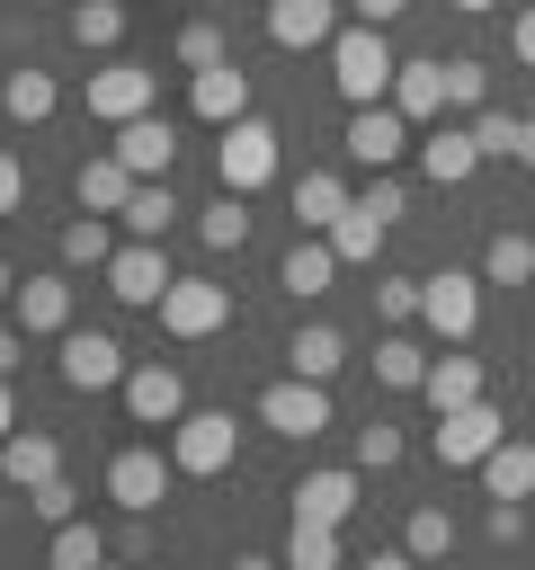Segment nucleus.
<instances>
[{
    "instance_id": "20",
    "label": "nucleus",
    "mask_w": 535,
    "mask_h": 570,
    "mask_svg": "<svg viewBox=\"0 0 535 570\" xmlns=\"http://www.w3.org/2000/svg\"><path fill=\"white\" fill-rule=\"evenodd\" d=\"M54 472H62V445H54L45 428H9V436H0V481H9L18 499H27L36 481H54Z\"/></svg>"
},
{
    "instance_id": "16",
    "label": "nucleus",
    "mask_w": 535,
    "mask_h": 570,
    "mask_svg": "<svg viewBox=\"0 0 535 570\" xmlns=\"http://www.w3.org/2000/svg\"><path fill=\"white\" fill-rule=\"evenodd\" d=\"M357 490H366V472H357V463H330V472H303L285 499H294V517H330V525H348V517H357Z\"/></svg>"
},
{
    "instance_id": "29",
    "label": "nucleus",
    "mask_w": 535,
    "mask_h": 570,
    "mask_svg": "<svg viewBox=\"0 0 535 570\" xmlns=\"http://www.w3.org/2000/svg\"><path fill=\"white\" fill-rule=\"evenodd\" d=\"M178 214H187V205L169 196V178H134V196H125V214H116V223H125L134 240H160Z\"/></svg>"
},
{
    "instance_id": "39",
    "label": "nucleus",
    "mask_w": 535,
    "mask_h": 570,
    "mask_svg": "<svg viewBox=\"0 0 535 570\" xmlns=\"http://www.w3.org/2000/svg\"><path fill=\"white\" fill-rule=\"evenodd\" d=\"M401 552H410V561H446V552H455V517H446V508H410Z\"/></svg>"
},
{
    "instance_id": "11",
    "label": "nucleus",
    "mask_w": 535,
    "mask_h": 570,
    "mask_svg": "<svg viewBox=\"0 0 535 570\" xmlns=\"http://www.w3.org/2000/svg\"><path fill=\"white\" fill-rule=\"evenodd\" d=\"M98 276H107V294L134 303V312H152V303L169 294V258H160V240H134V232L116 240V258H107Z\"/></svg>"
},
{
    "instance_id": "38",
    "label": "nucleus",
    "mask_w": 535,
    "mask_h": 570,
    "mask_svg": "<svg viewBox=\"0 0 535 570\" xmlns=\"http://www.w3.org/2000/svg\"><path fill=\"white\" fill-rule=\"evenodd\" d=\"M45 552H54V570H98V561H107V552H116V543H107V534H98V525H89V517H62V525H54V543H45Z\"/></svg>"
},
{
    "instance_id": "6",
    "label": "nucleus",
    "mask_w": 535,
    "mask_h": 570,
    "mask_svg": "<svg viewBox=\"0 0 535 570\" xmlns=\"http://www.w3.org/2000/svg\"><path fill=\"white\" fill-rule=\"evenodd\" d=\"M419 321H428L446 347H464V338L481 330V276H464V267H437V276H419Z\"/></svg>"
},
{
    "instance_id": "48",
    "label": "nucleus",
    "mask_w": 535,
    "mask_h": 570,
    "mask_svg": "<svg viewBox=\"0 0 535 570\" xmlns=\"http://www.w3.org/2000/svg\"><path fill=\"white\" fill-rule=\"evenodd\" d=\"M508 45H517V62H526V71H535V0H526V9H517V27H508Z\"/></svg>"
},
{
    "instance_id": "7",
    "label": "nucleus",
    "mask_w": 535,
    "mask_h": 570,
    "mask_svg": "<svg viewBox=\"0 0 535 570\" xmlns=\"http://www.w3.org/2000/svg\"><path fill=\"white\" fill-rule=\"evenodd\" d=\"M259 428H268V436H294V445H312V436L330 428V383H312V374L268 383V392H259Z\"/></svg>"
},
{
    "instance_id": "10",
    "label": "nucleus",
    "mask_w": 535,
    "mask_h": 570,
    "mask_svg": "<svg viewBox=\"0 0 535 570\" xmlns=\"http://www.w3.org/2000/svg\"><path fill=\"white\" fill-rule=\"evenodd\" d=\"M169 481H178V463H169L160 445H125V454L107 463V499H116L125 517H152V508L169 499Z\"/></svg>"
},
{
    "instance_id": "33",
    "label": "nucleus",
    "mask_w": 535,
    "mask_h": 570,
    "mask_svg": "<svg viewBox=\"0 0 535 570\" xmlns=\"http://www.w3.org/2000/svg\"><path fill=\"white\" fill-rule=\"evenodd\" d=\"M481 285H535V240L526 232H490L481 240Z\"/></svg>"
},
{
    "instance_id": "19",
    "label": "nucleus",
    "mask_w": 535,
    "mask_h": 570,
    "mask_svg": "<svg viewBox=\"0 0 535 570\" xmlns=\"http://www.w3.org/2000/svg\"><path fill=\"white\" fill-rule=\"evenodd\" d=\"M330 276H339V249H330V232H294V249L276 258V285H285L294 303H312V294H330Z\"/></svg>"
},
{
    "instance_id": "14",
    "label": "nucleus",
    "mask_w": 535,
    "mask_h": 570,
    "mask_svg": "<svg viewBox=\"0 0 535 570\" xmlns=\"http://www.w3.org/2000/svg\"><path fill=\"white\" fill-rule=\"evenodd\" d=\"M152 98H160V80H152L143 62H107V71H89V116H98V125L152 116Z\"/></svg>"
},
{
    "instance_id": "13",
    "label": "nucleus",
    "mask_w": 535,
    "mask_h": 570,
    "mask_svg": "<svg viewBox=\"0 0 535 570\" xmlns=\"http://www.w3.org/2000/svg\"><path fill=\"white\" fill-rule=\"evenodd\" d=\"M339 27H348L339 0H268V45L276 53H321Z\"/></svg>"
},
{
    "instance_id": "1",
    "label": "nucleus",
    "mask_w": 535,
    "mask_h": 570,
    "mask_svg": "<svg viewBox=\"0 0 535 570\" xmlns=\"http://www.w3.org/2000/svg\"><path fill=\"white\" fill-rule=\"evenodd\" d=\"M330 80H339V98L348 107H374V98H392V71H401V53L383 45V27H366V18H348L330 45Z\"/></svg>"
},
{
    "instance_id": "8",
    "label": "nucleus",
    "mask_w": 535,
    "mask_h": 570,
    "mask_svg": "<svg viewBox=\"0 0 535 570\" xmlns=\"http://www.w3.org/2000/svg\"><path fill=\"white\" fill-rule=\"evenodd\" d=\"M152 312H160L169 338H214V330L232 321V285H214V276H169V294H160Z\"/></svg>"
},
{
    "instance_id": "3",
    "label": "nucleus",
    "mask_w": 535,
    "mask_h": 570,
    "mask_svg": "<svg viewBox=\"0 0 535 570\" xmlns=\"http://www.w3.org/2000/svg\"><path fill=\"white\" fill-rule=\"evenodd\" d=\"M276 160H285V151H276V125H268V116H232L223 142H214V178L241 187V196H259V187L276 178Z\"/></svg>"
},
{
    "instance_id": "45",
    "label": "nucleus",
    "mask_w": 535,
    "mask_h": 570,
    "mask_svg": "<svg viewBox=\"0 0 535 570\" xmlns=\"http://www.w3.org/2000/svg\"><path fill=\"white\" fill-rule=\"evenodd\" d=\"M481 534H490V543H517V534H526V499H490Z\"/></svg>"
},
{
    "instance_id": "30",
    "label": "nucleus",
    "mask_w": 535,
    "mask_h": 570,
    "mask_svg": "<svg viewBox=\"0 0 535 570\" xmlns=\"http://www.w3.org/2000/svg\"><path fill=\"white\" fill-rule=\"evenodd\" d=\"M383 232H392V223H383L366 196H348V214L330 223V249H339V267H366V258L383 249Z\"/></svg>"
},
{
    "instance_id": "22",
    "label": "nucleus",
    "mask_w": 535,
    "mask_h": 570,
    "mask_svg": "<svg viewBox=\"0 0 535 570\" xmlns=\"http://www.w3.org/2000/svg\"><path fill=\"white\" fill-rule=\"evenodd\" d=\"M125 196H134V169H125L116 151H89V160L71 169V205H80V214H125Z\"/></svg>"
},
{
    "instance_id": "52",
    "label": "nucleus",
    "mask_w": 535,
    "mask_h": 570,
    "mask_svg": "<svg viewBox=\"0 0 535 570\" xmlns=\"http://www.w3.org/2000/svg\"><path fill=\"white\" fill-rule=\"evenodd\" d=\"M0 303H18V267L9 258H0Z\"/></svg>"
},
{
    "instance_id": "43",
    "label": "nucleus",
    "mask_w": 535,
    "mask_h": 570,
    "mask_svg": "<svg viewBox=\"0 0 535 570\" xmlns=\"http://www.w3.org/2000/svg\"><path fill=\"white\" fill-rule=\"evenodd\" d=\"M392 463H401V428H383V419L357 428V472H392Z\"/></svg>"
},
{
    "instance_id": "49",
    "label": "nucleus",
    "mask_w": 535,
    "mask_h": 570,
    "mask_svg": "<svg viewBox=\"0 0 535 570\" xmlns=\"http://www.w3.org/2000/svg\"><path fill=\"white\" fill-rule=\"evenodd\" d=\"M517 160L535 169V116H517Z\"/></svg>"
},
{
    "instance_id": "36",
    "label": "nucleus",
    "mask_w": 535,
    "mask_h": 570,
    "mask_svg": "<svg viewBox=\"0 0 535 570\" xmlns=\"http://www.w3.org/2000/svg\"><path fill=\"white\" fill-rule=\"evenodd\" d=\"M196 240H205V249H241V240H250V205H241V187H223L214 205H196Z\"/></svg>"
},
{
    "instance_id": "31",
    "label": "nucleus",
    "mask_w": 535,
    "mask_h": 570,
    "mask_svg": "<svg viewBox=\"0 0 535 570\" xmlns=\"http://www.w3.org/2000/svg\"><path fill=\"white\" fill-rule=\"evenodd\" d=\"M419 374H428V347H419L410 330H383V338H374V383H392V392H419Z\"/></svg>"
},
{
    "instance_id": "26",
    "label": "nucleus",
    "mask_w": 535,
    "mask_h": 570,
    "mask_svg": "<svg viewBox=\"0 0 535 570\" xmlns=\"http://www.w3.org/2000/svg\"><path fill=\"white\" fill-rule=\"evenodd\" d=\"M348 365V338L330 330V321H303L294 338H285V374H312V383H330Z\"/></svg>"
},
{
    "instance_id": "15",
    "label": "nucleus",
    "mask_w": 535,
    "mask_h": 570,
    "mask_svg": "<svg viewBox=\"0 0 535 570\" xmlns=\"http://www.w3.org/2000/svg\"><path fill=\"white\" fill-rule=\"evenodd\" d=\"M18 330H27V338H62V330H71V276H62V267L18 276Z\"/></svg>"
},
{
    "instance_id": "40",
    "label": "nucleus",
    "mask_w": 535,
    "mask_h": 570,
    "mask_svg": "<svg viewBox=\"0 0 535 570\" xmlns=\"http://www.w3.org/2000/svg\"><path fill=\"white\" fill-rule=\"evenodd\" d=\"M473 142H481V160H517V116L508 107H473Z\"/></svg>"
},
{
    "instance_id": "9",
    "label": "nucleus",
    "mask_w": 535,
    "mask_h": 570,
    "mask_svg": "<svg viewBox=\"0 0 535 570\" xmlns=\"http://www.w3.org/2000/svg\"><path fill=\"white\" fill-rule=\"evenodd\" d=\"M116 392H125V419L134 428H178V410H187V374L160 365V356H134Z\"/></svg>"
},
{
    "instance_id": "5",
    "label": "nucleus",
    "mask_w": 535,
    "mask_h": 570,
    "mask_svg": "<svg viewBox=\"0 0 535 570\" xmlns=\"http://www.w3.org/2000/svg\"><path fill=\"white\" fill-rule=\"evenodd\" d=\"M232 454H241V428H232V410H178V428H169V463H178L187 481H214Z\"/></svg>"
},
{
    "instance_id": "18",
    "label": "nucleus",
    "mask_w": 535,
    "mask_h": 570,
    "mask_svg": "<svg viewBox=\"0 0 535 570\" xmlns=\"http://www.w3.org/2000/svg\"><path fill=\"white\" fill-rule=\"evenodd\" d=\"M419 169H428L437 187H464V178L481 169V142H473V125H446V116H437V125L419 134Z\"/></svg>"
},
{
    "instance_id": "2",
    "label": "nucleus",
    "mask_w": 535,
    "mask_h": 570,
    "mask_svg": "<svg viewBox=\"0 0 535 570\" xmlns=\"http://www.w3.org/2000/svg\"><path fill=\"white\" fill-rule=\"evenodd\" d=\"M125 365H134V356H125L116 330H80V321H71V330L54 338V374H62V392H116Z\"/></svg>"
},
{
    "instance_id": "12",
    "label": "nucleus",
    "mask_w": 535,
    "mask_h": 570,
    "mask_svg": "<svg viewBox=\"0 0 535 570\" xmlns=\"http://www.w3.org/2000/svg\"><path fill=\"white\" fill-rule=\"evenodd\" d=\"M410 151V116L392 107V98H374V107H348V160H366V169H392Z\"/></svg>"
},
{
    "instance_id": "46",
    "label": "nucleus",
    "mask_w": 535,
    "mask_h": 570,
    "mask_svg": "<svg viewBox=\"0 0 535 570\" xmlns=\"http://www.w3.org/2000/svg\"><path fill=\"white\" fill-rule=\"evenodd\" d=\"M27 205V169H18V151H0V214H18Z\"/></svg>"
},
{
    "instance_id": "17",
    "label": "nucleus",
    "mask_w": 535,
    "mask_h": 570,
    "mask_svg": "<svg viewBox=\"0 0 535 570\" xmlns=\"http://www.w3.org/2000/svg\"><path fill=\"white\" fill-rule=\"evenodd\" d=\"M187 107H196V116H205V125L223 134L232 116H250V71H241V62H214V71H187Z\"/></svg>"
},
{
    "instance_id": "24",
    "label": "nucleus",
    "mask_w": 535,
    "mask_h": 570,
    "mask_svg": "<svg viewBox=\"0 0 535 570\" xmlns=\"http://www.w3.org/2000/svg\"><path fill=\"white\" fill-rule=\"evenodd\" d=\"M54 107H62V80H54V71H36V62H18V71L0 80V116H9V125H45Z\"/></svg>"
},
{
    "instance_id": "28",
    "label": "nucleus",
    "mask_w": 535,
    "mask_h": 570,
    "mask_svg": "<svg viewBox=\"0 0 535 570\" xmlns=\"http://www.w3.org/2000/svg\"><path fill=\"white\" fill-rule=\"evenodd\" d=\"M339 214H348L339 169H303V178H294V232H330Z\"/></svg>"
},
{
    "instance_id": "44",
    "label": "nucleus",
    "mask_w": 535,
    "mask_h": 570,
    "mask_svg": "<svg viewBox=\"0 0 535 570\" xmlns=\"http://www.w3.org/2000/svg\"><path fill=\"white\" fill-rule=\"evenodd\" d=\"M27 508H36L45 525H62V517H80V490H71V481L54 472V481H36V490H27Z\"/></svg>"
},
{
    "instance_id": "27",
    "label": "nucleus",
    "mask_w": 535,
    "mask_h": 570,
    "mask_svg": "<svg viewBox=\"0 0 535 570\" xmlns=\"http://www.w3.org/2000/svg\"><path fill=\"white\" fill-rule=\"evenodd\" d=\"M419 401H428V410H464V401H481V365H473V356H455V347H446V356H428Z\"/></svg>"
},
{
    "instance_id": "23",
    "label": "nucleus",
    "mask_w": 535,
    "mask_h": 570,
    "mask_svg": "<svg viewBox=\"0 0 535 570\" xmlns=\"http://www.w3.org/2000/svg\"><path fill=\"white\" fill-rule=\"evenodd\" d=\"M481 490H490V499H535V436L508 428V436L481 454Z\"/></svg>"
},
{
    "instance_id": "53",
    "label": "nucleus",
    "mask_w": 535,
    "mask_h": 570,
    "mask_svg": "<svg viewBox=\"0 0 535 570\" xmlns=\"http://www.w3.org/2000/svg\"><path fill=\"white\" fill-rule=\"evenodd\" d=\"M455 9H464V18H481V9H499V0H455Z\"/></svg>"
},
{
    "instance_id": "42",
    "label": "nucleus",
    "mask_w": 535,
    "mask_h": 570,
    "mask_svg": "<svg viewBox=\"0 0 535 570\" xmlns=\"http://www.w3.org/2000/svg\"><path fill=\"white\" fill-rule=\"evenodd\" d=\"M374 312L401 330V321H419V276H374Z\"/></svg>"
},
{
    "instance_id": "47",
    "label": "nucleus",
    "mask_w": 535,
    "mask_h": 570,
    "mask_svg": "<svg viewBox=\"0 0 535 570\" xmlns=\"http://www.w3.org/2000/svg\"><path fill=\"white\" fill-rule=\"evenodd\" d=\"M410 0H348V18H366V27H392Z\"/></svg>"
},
{
    "instance_id": "51",
    "label": "nucleus",
    "mask_w": 535,
    "mask_h": 570,
    "mask_svg": "<svg viewBox=\"0 0 535 570\" xmlns=\"http://www.w3.org/2000/svg\"><path fill=\"white\" fill-rule=\"evenodd\" d=\"M0 374H18V330H0Z\"/></svg>"
},
{
    "instance_id": "37",
    "label": "nucleus",
    "mask_w": 535,
    "mask_h": 570,
    "mask_svg": "<svg viewBox=\"0 0 535 570\" xmlns=\"http://www.w3.org/2000/svg\"><path fill=\"white\" fill-rule=\"evenodd\" d=\"M54 249H62V267H107L116 258V232H107V214H71Z\"/></svg>"
},
{
    "instance_id": "4",
    "label": "nucleus",
    "mask_w": 535,
    "mask_h": 570,
    "mask_svg": "<svg viewBox=\"0 0 535 570\" xmlns=\"http://www.w3.org/2000/svg\"><path fill=\"white\" fill-rule=\"evenodd\" d=\"M499 436H508V410L481 392V401H464V410H437V436H428V445H437L446 472H481V454H490Z\"/></svg>"
},
{
    "instance_id": "21",
    "label": "nucleus",
    "mask_w": 535,
    "mask_h": 570,
    "mask_svg": "<svg viewBox=\"0 0 535 570\" xmlns=\"http://www.w3.org/2000/svg\"><path fill=\"white\" fill-rule=\"evenodd\" d=\"M116 160H125L134 178H169V160H178V134H169L160 116H125V125H116Z\"/></svg>"
},
{
    "instance_id": "35",
    "label": "nucleus",
    "mask_w": 535,
    "mask_h": 570,
    "mask_svg": "<svg viewBox=\"0 0 535 570\" xmlns=\"http://www.w3.org/2000/svg\"><path fill=\"white\" fill-rule=\"evenodd\" d=\"M169 62H178V71H214V62H232V36H223L214 18H187V27L169 36Z\"/></svg>"
},
{
    "instance_id": "34",
    "label": "nucleus",
    "mask_w": 535,
    "mask_h": 570,
    "mask_svg": "<svg viewBox=\"0 0 535 570\" xmlns=\"http://www.w3.org/2000/svg\"><path fill=\"white\" fill-rule=\"evenodd\" d=\"M71 45L80 53H116L125 45V0H71Z\"/></svg>"
},
{
    "instance_id": "25",
    "label": "nucleus",
    "mask_w": 535,
    "mask_h": 570,
    "mask_svg": "<svg viewBox=\"0 0 535 570\" xmlns=\"http://www.w3.org/2000/svg\"><path fill=\"white\" fill-rule=\"evenodd\" d=\"M392 107H401L410 125H437V116H446V62H401V71H392Z\"/></svg>"
},
{
    "instance_id": "50",
    "label": "nucleus",
    "mask_w": 535,
    "mask_h": 570,
    "mask_svg": "<svg viewBox=\"0 0 535 570\" xmlns=\"http://www.w3.org/2000/svg\"><path fill=\"white\" fill-rule=\"evenodd\" d=\"M18 428V392H9V374H0V436Z\"/></svg>"
},
{
    "instance_id": "41",
    "label": "nucleus",
    "mask_w": 535,
    "mask_h": 570,
    "mask_svg": "<svg viewBox=\"0 0 535 570\" xmlns=\"http://www.w3.org/2000/svg\"><path fill=\"white\" fill-rule=\"evenodd\" d=\"M446 107H490V71H481L473 53L446 62Z\"/></svg>"
},
{
    "instance_id": "32",
    "label": "nucleus",
    "mask_w": 535,
    "mask_h": 570,
    "mask_svg": "<svg viewBox=\"0 0 535 570\" xmlns=\"http://www.w3.org/2000/svg\"><path fill=\"white\" fill-rule=\"evenodd\" d=\"M285 570H339V525L330 517H294L285 525Z\"/></svg>"
}]
</instances>
